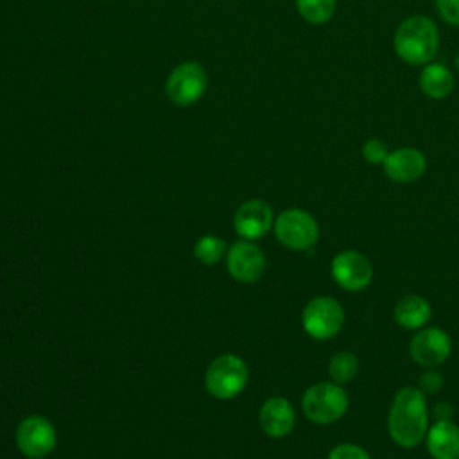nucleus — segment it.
<instances>
[{
  "instance_id": "f257e3e1",
  "label": "nucleus",
  "mask_w": 459,
  "mask_h": 459,
  "mask_svg": "<svg viewBox=\"0 0 459 459\" xmlns=\"http://www.w3.org/2000/svg\"><path fill=\"white\" fill-rule=\"evenodd\" d=\"M387 430L391 439L402 448H412L425 439L429 430L427 394L414 385L396 391L389 414Z\"/></svg>"
},
{
  "instance_id": "f03ea898",
  "label": "nucleus",
  "mask_w": 459,
  "mask_h": 459,
  "mask_svg": "<svg viewBox=\"0 0 459 459\" xmlns=\"http://www.w3.org/2000/svg\"><path fill=\"white\" fill-rule=\"evenodd\" d=\"M393 45L402 61L409 65H427L437 54L439 30L430 18L414 14L396 27Z\"/></svg>"
},
{
  "instance_id": "7ed1b4c3",
  "label": "nucleus",
  "mask_w": 459,
  "mask_h": 459,
  "mask_svg": "<svg viewBox=\"0 0 459 459\" xmlns=\"http://www.w3.org/2000/svg\"><path fill=\"white\" fill-rule=\"evenodd\" d=\"M301 409L312 423L330 425L346 414L348 394L341 384L319 382L303 393Z\"/></svg>"
},
{
  "instance_id": "20e7f679",
  "label": "nucleus",
  "mask_w": 459,
  "mask_h": 459,
  "mask_svg": "<svg viewBox=\"0 0 459 459\" xmlns=\"http://www.w3.org/2000/svg\"><path fill=\"white\" fill-rule=\"evenodd\" d=\"M301 325L312 339L326 341L341 332L344 325V310L335 298L316 296L303 308Z\"/></svg>"
},
{
  "instance_id": "39448f33",
  "label": "nucleus",
  "mask_w": 459,
  "mask_h": 459,
  "mask_svg": "<svg viewBox=\"0 0 459 459\" xmlns=\"http://www.w3.org/2000/svg\"><path fill=\"white\" fill-rule=\"evenodd\" d=\"M247 384V368L237 355H221L206 369L204 385L221 400L237 396Z\"/></svg>"
},
{
  "instance_id": "423d86ee",
  "label": "nucleus",
  "mask_w": 459,
  "mask_h": 459,
  "mask_svg": "<svg viewBox=\"0 0 459 459\" xmlns=\"http://www.w3.org/2000/svg\"><path fill=\"white\" fill-rule=\"evenodd\" d=\"M274 233L283 246L303 251L310 249L317 242L319 226L308 212L301 208H289L276 217Z\"/></svg>"
},
{
  "instance_id": "0eeeda50",
  "label": "nucleus",
  "mask_w": 459,
  "mask_h": 459,
  "mask_svg": "<svg viewBox=\"0 0 459 459\" xmlns=\"http://www.w3.org/2000/svg\"><path fill=\"white\" fill-rule=\"evenodd\" d=\"M208 75L203 65L195 61H186L176 66L167 77L165 91L172 104L176 106H190L197 102L206 91Z\"/></svg>"
},
{
  "instance_id": "6e6552de",
  "label": "nucleus",
  "mask_w": 459,
  "mask_h": 459,
  "mask_svg": "<svg viewBox=\"0 0 459 459\" xmlns=\"http://www.w3.org/2000/svg\"><path fill=\"white\" fill-rule=\"evenodd\" d=\"M332 278L344 290H362L373 280V265L366 255L355 249L337 253L330 265Z\"/></svg>"
},
{
  "instance_id": "1a4fd4ad",
  "label": "nucleus",
  "mask_w": 459,
  "mask_h": 459,
  "mask_svg": "<svg viewBox=\"0 0 459 459\" xmlns=\"http://www.w3.org/2000/svg\"><path fill=\"white\" fill-rule=\"evenodd\" d=\"M18 450L30 457H47L56 446V429L43 416H29L16 429Z\"/></svg>"
},
{
  "instance_id": "9d476101",
  "label": "nucleus",
  "mask_w": 459,
  "mask_h": 459,
  "mask_svg": "<svg viewBox=\"0 0 459 459\" xmlns=\"http://www.w3.org/2000/svg\"><path fill=\"white\" fill-rule=\"evenodd\" d=\"M452 351L450 335L437 326H423L409 342L411 359L423 366L432 368L445 362Z\"/></svg>"
},
{
  "instance_id": "9b49d317",
  "label": "nucleus",
  "mask_w": 459,
  "mask_h": 459,
  "mask_svg": "<svg viewBox=\"0 0 459 459\" xmlns=\"http://www.w3.org/2000/svg\"><path fill=\"white\" fill-rule=\"evenodd\" d=\"M226 262L230 274L242 283L256 281L265 269V256L262 249L249 240H240L233 244L228 251Z\"/></svg>"
},
{
  "instance_id": "f8f14e48",
  "label": "nucleus",
  "mask_w": 459,
  "mask_h": 459,
  "mask_svg": "<svg viewBox=\"0 0 459 459\" xmlns=\"http://www.w3.org/2000/svg\"><path fill=\"white\" fill-rule=\"evenodd\" d=\"M273 208L262 199H251L238 206L235 212V231L246 240L264 237L273 226Z\"/></svg>"
},
{
  "instance_id": "ddd939ff",
  "label": "nucleus",
  "mask_w": 459,
  "mask_h": 459,
  "mask_svg": "<svg viewBox=\"0 0 459 459\" xmlns=\"http://www.w3.org/2000/svg\"><path fill=\"white\" fill-rule=\"evenodd\" d=\"M382 167L391 181L412 183L423 176L427 169V158L414 147H400L389 151Z\"/></svg>"
},
{
  "instance_id": "4468645a",
  "label": "nucleus",
  "mask_w": 459,
  "mask_h": 459,
  "mask_svg": "<svg viewBox=\"0 0 459 459\" xmlns=\"http://www.w3.org/2000/svg\"><path fill=\"white\" fill-rule=\"evenodd\" d=\"M296 423V412L289 400L281 396L269 398L260 409V427L269 437L287 436Z\"/></svg>"
},
{
  "instance_id": "2eb2a0df",
  "label": "nucleus",
  "mask_w": 459,
  "mask_h": 459,
  "mask_svg": "<svg viewBox=\"0 0 459 459\" xmlns=\"http://www.w3.org/2000/svg\"><path fill=\"white\" fill-rule=\"evenodd\" d=\"M425 443L434 459H459V427L452 420H437L430 425Z\"/></svg>"
},
{
  "instance_id": "dca6fc26",
  "label": "nucleus",
  "mask_w": 459,
  "mask_h": 459,
  "mask_svg": "<svg viewBox=\"0 0 459 459\" xmlns=\"http://www.w3.org/2000/svg\"><path fill=\"white\" fill-rule=\"evenodd\" d=\"M432 316L430 303L420 294H407L394 305V321L407 330L423 328Z\"/></svg>"
},
{
  "instance_id": "f3484780",
  "label": "nucleus",
  "mask_w": 459,
  "mask_h": 459,
  "mask_svg": "<svg viewBox=\"0 0 459 459\" xmlns=\"http://www.w3.org/2000/svg\"><path fill=\"white\" fill-rule=\"evenodd\" d=\"M420 88L421 91L434 99L441 100L450 95L454 90V74L441 63H427L423 65V70L420 72Z\"/></svg>"
},
{
  "instance_id": "a211bd4d",
  "label": "nucleus",
  "mask_w": 459,
  "mask_h": 459,
  "mask_svg": "<svg viewBox=\"0 0 459 459\" xmlns=\"http://www.w3.org/2000/svg\"><path fill=\"white\" fill-rule=\"evenodd\" d=\"M328 373L335 384L344 385L351 382L359 373V359L355 357V353L341 350L332 355L328 362Z\"/></svg>"
},
{
  "instance_id": "6ab92c4d",
  "label": "nucleus",
  "mask_w": 459,
  "mask_h": 459,
  "mask_svg": "<svg viewBox=\"0 0 459 459\" xmlns=\"http://www.w3.org/2000/svg\"><path fill=\"white\" fill-rule=\"evenodd\" d=\"M298 13L308 23H326L335 11V0H296Z\"/></svg>"
},
{
  "instance_id": "aec40b11",
  "label": "nucleus",
  "mask_w": 459,
  "mask_h": 459,
  "mask_svg": "<svg viewBox=\"0 0 459 459\" xmlns=\"http://www.w3.org/2000/svg\"><path fill=\"white\" fill-rule=\"evenodd\" d=\"M226 253V246L224 242L215 237V235H204L201 237L195 246H194V255L199 262L206 264V265H212V264H217L222 255Z\"/></svg>"
},
{
  "instance_id": "412c9836",
  "label": "nucleus",
  "mask_w": 459,
  "mask_h": 459,
  "mask_svg": "<svg viewBox=\"0 0 459 459\" xmlns=\"http://www.w3.org/2000/svg\"><path fill=\"white\" fill-rule=\"evenodd\" d=\"M387 154H389V149L385 142L380 138H369L362 147V156L369 165H384Z\"/></svg>"
},
{
  "instance_id": "4be33fe9",
  "label": "nucleus",
  "mask_w": 459,
  "mask_h": 459,
  "mask_svg": "<svg viewBox=\"0 0 459 459\" xmlns=\"http://www.w3.org/2000/svg\"><path fill=\"white\" fill-rule=\"evenodd\" d=\"M326 459H371V457L362 446L353 443H342L333 446Z\"/></svg>"
},
{
  "instance_id": "5701e85b",
  "label": "nucleus",
  "mask_w": 459,
  "mask_h": 459,
  "mask_svg": "<svg viewBox=\"0 0 459 459\" xmlns=\"http://www.w3.org/2000/svg\"><path fill=\"white\" fill-rule=\"evenodd\" d=\"M436 9L446 23L459 25V0H436Z\"/></svg>"
},
{
  "instance_id": "b1692460",
  "label": "nucleus",
  "mask_w": 459,
  "mask_h": 459,
  "mask_svg": "<svg viewBox=\"0 0 459 459\" xmlns=\"http://www.w3.org/2000/svg\"><path fill=\"white\" fill-rule=\"evenodd\" d=\"M418 387H420L425 394H436V393H439L441 387H443V377H441L437 371L429 369V371H425V373L420 377Z\"/></svg>"
},
{
  "instance_id": "393cba45",
  "label": "nucleus",
  "mask_w": 459,
  "mask_h": 459,
  "mask_svg": "<svg viewBox=\"0 0 459 459\" xmlns=\"http://www.w3.org/2000/svg\"><path fill=\"white\" fill-rule=\"evenodd\" d=\"M434 416L437 420H450L452 418V405L448 402H439L434 405Z\"/></svg>"
}]
</instances>
